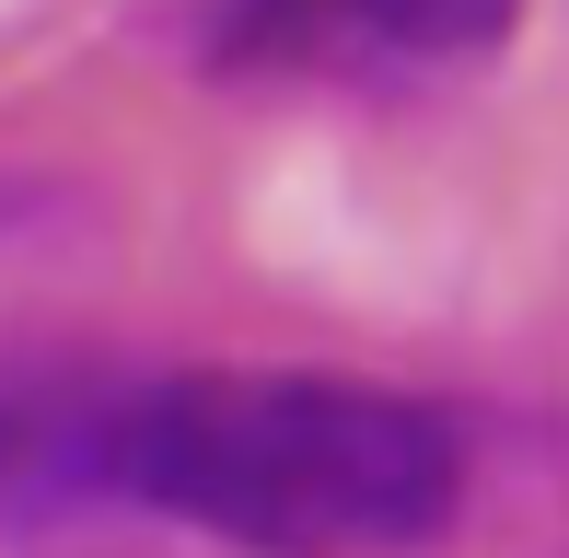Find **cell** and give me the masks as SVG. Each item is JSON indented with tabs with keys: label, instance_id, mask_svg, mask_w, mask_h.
<instances>
[{
	"label": "cell",
	"instance_id": "1",
	"mask_svg": "<svg viewBox=\"0 0 569 558\" xmlns=\"http://www.w3.org/2000/svg\"><path fill=\"white\" fill-rule=\"evenodd\" d=\"M93 442L140 512L268 558H396L465 512V419L349 372H163Z\"/></svg>",
	"mask_w": 569,
	"mask_h": 558
},
{
	"label": "cell",
	"instance_id": "2",
	"mask_svg": "<svg viewBox=\"0 0 569 558\" xmlns=\"http://www.w3.org/2000/svg\"><path fill=\"white\" fill-rule=\"evenodd\" d=\"M523 0H210L198 70L256 93H396L488 59Z\"/></svg>",
	"mask_w": 569,
	"mask_h": 558
},
{
	"label": "cell",
	"instance_id": "3",
	"mask_svg": "<svg viewBox=\"0 0 569 558\" xmlns=\"http://www.w3.org/2000/svg\"><path fill=\"white\" fill-rule=\"evenodd\" d=\"M12 477H23V430L0 419V500H12Z\"/></svg>",
	"mask_w": 569,
	"mask_h": 558
}]
</instances>
